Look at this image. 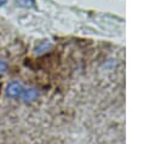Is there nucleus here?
<instances>
[{"mask_svg":"<svg viewBox=\"0 0 155 144\" xmlns=\"http://www.w3.org/2000/svg\"><path fill=\"white\" fill-rule=\"evenodd\" d=\"M7 68H8V64H7V62H6V61H2V59H0V75L5 74V73L7 71Z\"/></svg>","mask_w":155,"mask_h":144,"instance_id":"obj_4","label":"nucleus"},{"mask_svg":"<svg viewBox=\"0 0 155 144\" xmlns=\"http://www.w3.org/2000/svg\"><path fill=\"white\" fill-rule=\"evenodd\" d=\"M7 2V0H0V6H4Z\"/></svg>","mask_w":155,"mask_h":144,"instance_id":"obj_5","label":"nucleus"},{"mask_svg":"<svg viewBox=\"0 0 155 144\" xmlns=\"http://www.w3.org/2000/svg\"><path fill=\"white\" fill-rule=\"evenodd\" d=\"M38 96H39V92H38L36 88L28 87V88H24L23 90V93H22L21 98H22V100L24 103H31V102H34L38 98Z\"/></svg>","mask_w":155,"mask_h":144,"instance_id":"obj_2","label":"nucleus"},{"mask_svg":"<svg viewBox=\"0 0 155 144\" xmlns=\"http://www.w3.org/2000/svg\"><path fill=\"white\" fill-rule=\"evenodd\" d=\"M23 90H24L23 85L19 81H16L15 80V81H11V82L7 83L5 92H6V96L8 98L17 99V98H21V96L23 93Z\"/></svg>","mask_w":155,"mask_h":144,"instance_id":"obj_1","label":"nucleus"},{"mask_svg":"<svg viewBox=\"0 0 155 144\" xmlns=\"http://www.w3.org/2000/svg\"><path fill=\"white\" fill-rule=\"evenodd\" d=\"M17 5L23 6V7H33L34 6V0H16Z\"/></svg>","mask_w":155,"mask_h":144,"instance_id":"obj_3","label":"nucleus"}]
</instances>
